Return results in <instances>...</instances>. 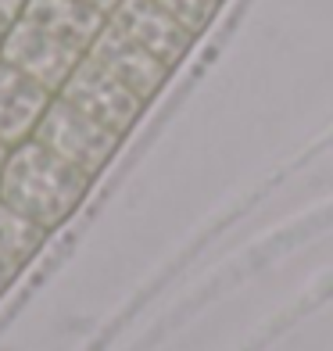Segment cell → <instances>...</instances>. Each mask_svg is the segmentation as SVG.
Wrapping results in <instances>:
<instances>
[{"label":"cell","mask_w":333,"mask_h":351,"mask_svg":"<svg viewBox=\"0 0 333 351\" xmlns=\"http://www.w3.org/2000/svg\"><path fill=\"white\" fill-rule=\"evenodd\" d=\"M90 186L93 180L86 172H79L65 158L47 151L43 143L25 140L18 147H11L4 172H0V204L22 212L25 219L54 233L61 222L75 215Z\"/></svg>","instance_id":"obj_1"},{"label":"cell","mask_w":333,"mask_h":351,"mask_svg":"<svg viewBox=\"0 0 333 351\" xmlns=\"http://www.w3.org/2000/svg\"><path fill=\"white\" fill-rule=\"evenodd\" d=\"M33 140L43 143L47 151H54L58 158H65L79 172H86L90 180H97L104 172V165L115 158L119 143H122V136L115 130H108L97 119L83 115L79 108H72L61 97H54L51 108L43 111Z\"/></svg>","instance_id":"obj_2"},{"label":"cell","mask_w":333,"mask_h":351,"mask_svg":"<svg viewBox=\"0 0 333 351\" xmlns=\"http://www.w3.org/2000/svg\"><path fill=\"white\" fill-rule=\"evenodd\" d=\"M58 97L69 101L72 108H79L83 115L97 119L101 125H108V130H115L119 136L130 133L136 125V119L144 115V108H147V101H140L130 86L119 83V79L108 69H101L93 58L79 61Z\"/></svg>","instance_id":"obj_3"},{"label":"cell","mask_w":333,"mask_h":351,"mask_svg":"<svg viewBox=\"0 0 333 351\" xmlns=\"http://www.w3.org/2000/svg\"><path fill=\"white\" fill-rule=\"evenodd\" d=\"M83 58H86V51H79L75 43L47 33V29H40L29 19L14 22L11 33L4 36V47H0V61H8L11 69L36 79L51 93H61V86L69 83V75L75 72V65Z\"/></svg>","instance_id":"obj_4"},{"label":"cell","mask_w":333,"mask_h":351,"mask_svg":"<svg viewBox=\"0 0 333 351\" xmlns=\"http://www.w3.org/2000/svg\"><path fill=\"white\" fill-rule=\"evenodd\" d=\"M86 58H93L101 69H108L119 83H125L140 101H147V104L162 93V86L169 83V75H172V69L165 65V61H158L151 51H144L140 43H133L125 33H119L111 22L101 29V36L90 43Z\"/></svg>","instance_id":"obj_5"},{"label":"cell","mask_w":333,"mask_h":351,"mask_svg":"<svg viewBox=\"0 0 333 351\" xmlns=\"http://www.w3.org/2000/svg\"><path fill=\"white\" fill-rule=\"evenodd\" d=\"M108 22L133 43H140L144 51H151L158 61H165L169 69H180L197 40L176 19H169L154 0H119V8L108 14Z\"/></svg>","instance_id":"obj_6"},{"label":"cell","mask_w":333,"mask_h":351,"mask_svg":"<svg viewBox=\"0 0 333 351\" xmlns=\"http://www.w3.org/2000/svg\"><path fill=\"white\" fill-rule=\"evenodd\" d=\"M54 97L58 93L40 86L36 79L0 61V143L18 147V143L33 140L43 111L51 108Z\"/></svg>","instance_id":"obj_7"},{"label":"cell","mask_w":333,"mask_h":351,"mask_svg":"<svg viewBox=\"0 0 333 351\" xmlns=\"http://www.w3.org/2000/svg\"><path fill=\"white\" fill-rule=\"evenodd\" d=\"M22 19L36 22L47 33L75 43L79 51H90V43L97 40L101 29L108 25V14L90 8L86 0H29Z\"/></svg>","instance_id":"obj_8"},{"label":"cell","mask_w":333,"mask_h":351,"mask_svg":"<svg viewBox=\"0 0 333 351\" xmlns=\"http://www.w3.org/2000/svg\"><path fill=\"white\" fill-rule=\"evenodd\" d=\"M47 237H51V230H43L40 222L0 204V294L36 258V251L43 247Z\"/></svg>","instance_id":"obj_9"},{"label":"cell","mask_w":333,"mask_h":351,"mask_svg":"<svg viewBox=\"0 0 333 351\" xmlns=\"http://www.w3.org/2000/svg\"><path fill=\"white\" fill-rule=\"evenodd\" d=\"M154 4L162 8L169 19H176L190 36H201L204 29L215 22L222 0H154Z\"/></svg>","instance_id":"obj_10"},{"label":"cell","mask_w":333,"mask_h":351,"mask_svg":"<svg viewBox=\"0 0 333 351\" xmlns=\"http://www.w3.org/2000/svg\"><path fill=\"white\" fill-rule=\"evenodd\" d=\"M25 4L29 0H0V29L4 33H11V25L25 14Z\"/></svg>","instance_id":"obj_11"},{"label":"cell","mask_w":333,"mask_h":351,"mask_svg":"<svg viewBox=\"0 0 333 351\" xmlns=\"http://www.w3.org/2000/svg\"><path fill=\"white\" fill-rule=\"evenodd\" d=\"M86 4H90V8H97V11H104V14H111V11L119 8V0H86Z\"/></svg>","instance_id":"obj_12"},{"label":"cell","mask_w":333,"mask_h":351,"mask_svg":"<svg viewBox=\"0 0 333 351\" xmlns=\"http://www.w3.org/2000/svg\"><path fill=\"white\" fill-rule=\"evenodd\" d=\"M8 154H11V147H8V143H0V172H4V162H8Z\"/></svg>","instance_id":"obj_13"},{"label":"cell","mask_w":333,"mask_h":351,"mask_svg":"<svg viewBox=\"0 0 333 351\" xmlns=\"http://www.w3.org/2000/svg\"><path fill=\"white\" fill-rule=\"evenodd\" d=\"M4 36H8V33H4V29H0V47H4Z\"/></svg>","instance_id":"obj_14"}]
</instances>
